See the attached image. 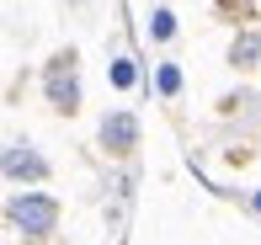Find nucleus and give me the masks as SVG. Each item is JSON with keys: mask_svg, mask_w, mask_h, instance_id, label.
I'll use <instances>...</instances> for the list:
<instances>
[{"mask_svg": "<svg viewBox=\"0 0 261 245\" xmlns=\"http://www.w3.org/2000/svg\"><path fill=\"white\" fill-rule=\"evenodd\" d=\"M6 219H11V229L27 245H43L59 229V197L54 192H16L11 208H6Z\"/></svg>", "mask_w": 261, "mask_h": 245, "instance_id": "obj_1", "label": "nucleus"}, {"mask_svg": "<svg viewBox=\"0 0 261 245\" xmlns=\"http://www.w3.org/2000/svg\"><path fill=\"white\" fill-rule=\"evenodd\" d=\"M43 86H48V107L59 118H75L80 112V80H75V48H59L48 69H43Z\"/></svg>", "mask_w": 261, "mask_h": 245, "instance_id": "obj_2", "label": "nucleus"}, {"mask_svg": "<svg viewBox=\"0 0 261 245\" xmlns=\"http://www.w3.org/2000/svg\"><path fill=\"white\" fill-rule=\"evenodd\" d=\"M101 149L117 155V160L139 149V118H134V112H107V118H101Z\"/></svg>", "mask_w": 261, "mask_h": 245, "instance_id": "obj_3", "label": "nucleus"}, {"mask_svg": "<svg viewBox=\"0 0 261 245\" xmlns=\"http://www.w3.org/2000/svg\"><path fill=\"white\" fill-rule=\"evenodd\" d=\"M48 160L32 155V144H6V181H43Z\"/></svg>", "mask_w": 261, "mask_h": 245, "instance_id": "obj_4", "label": "nucleus"}, {"mask_svg": "<svg viewBox=\"0 0 261 245\" xmlns=\"http://www.w3.org/2000/svg\"><path fill=\"white\" fill-rule=\"evenodd\" d=\"M229 64L234 69H256L261 64V32H240V38L229 43Z\"/></svg>", "mask_w": 261, "mask_h": 245, "instance_id": "obj_5", "label": "nucleus"}, {"mask_svg": "<svg viewBox=\"0 0 261 245\" xmlns=\"http://www.w3.org/2000/svg\"><path fill=\"white\" fill-rule=\"evenodd\" d=\"M256 107H261V96H251V91H240V96H224V101H219L224 118H234V112H240V118H256Z\"/></svg>", "mask_w": 261, "mask_h": 245, "instance_id": "obj_6", "label": "nucleus"}, {"mask_svg": "<svg viewBox=\"0 0 261 245\" xmlns=\"http://www.w3.org/2000/svg\"><path fill=\"white\" fill-rule=\"evenodd\" d=\"M149 21H155V27H149V32H155L160 43H171V38H176V16H171V11H155V16H149Z\"/></svg>", "mask_w": 261, "mask_h": 245, "instance_id": "obj_7", "label": "nucleus"}, {"mask_svg": "<svg viewBox=\"0 0 261 245\" xmlns=\"http://www.w3.org/2000/svg\"><path fill=\"white\" fill-rule=\"evenodd\" d=\"M160 91H165V96L181 91V69H176V64H160Z\"/></svg>", "mask_w": 261, "mask_h": 245, "instance_id": "obj_8", "label": "nucleus"}, {"mask_svg": "<svg viewBox=\"0 0 261 245\" xmlns=\"http://www.w3.org/2000/svg\"><path fill=\"white\" fill-rule=\"evenodd\" d=\"M112 86H123V91L134 86V59H117L112 64Z\"/></svg>", "mask_w": 261, "mask_h": 245, "instance_id": "obj_9", "label": "nucleus"}, {"mask_svg": "<svg viewBox=\"0 0 261 245\" xmlns=\"http://www.w3.org/2000/svg\"><path fill=\"white\" fill-rule=\"evenodd\" d=\"M219 11L229 16V11H240V16H251V0H219Z\"/></svg>", "mask_w": 261, "mask_h": 245, "instance_id": "obj_10", "label": "nucleus"}, {"mask_svg": "<svg viewBox=\"0 0 261 245\" xmlns=\"http://www.w3.org/2000/svg\"><path fill=\"white\" fill-rule=\"evenodd\" d=\"M251 203H256V208H261V192H256V197H251Z\"/></svg>", "mask_w": 261, "mask_h": 245, "instance_id": "obj_11", "label": "nucleus"}]
</instances>
